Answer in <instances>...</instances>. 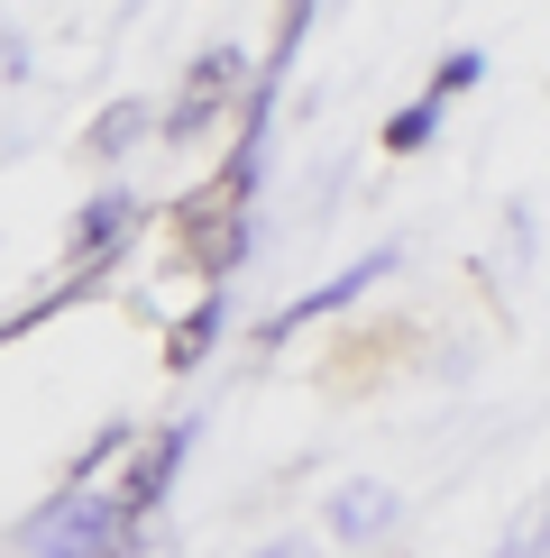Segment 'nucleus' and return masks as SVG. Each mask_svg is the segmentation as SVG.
Segmentation results:
<instances>
[{"instance_id":"nucleus-1","label":"nucleus","mask_w":550,"mask_h":558,"mask_svg":"<svg viewBox=\"0 0 550 558\" xmlns=\"http://www.w3.org/2000/svg\"><path fill=\"white\" fill-rule=\"evenodd\" d=\"M19 541H37V558H138V522L110 495H56Z\"/></svg>"},{"instance_id":"nucleus-2","label":"nucleus","mask_w":550,"mask_h":558,"mask_svg":"<svg viewBox=\"0 0 550 558\" xmlns=\"http://www.w3.org/2000/svg\"><path fill=\"white\" fill-rule=\"evenodd\" d=\"M175 239L193 257V275H212V293H220V275L248 257V202H229L220 183H202V193L175 202Z\"/></svg>"},{"instance_id":"nucleus-3","label":"nucleus","mask_w":550,"mask_h":558,"mask_svg":"<svg viewBox=\"0 0 550 558\" xmlns=\"http://www.w3.org/2000/svg\"><path fill=\"white\" fill-rule=\"evenodd\" d=\"M239 83H248V56L239 46H202L193 64H183V92H175V110H166V137H212L220 129V110L239 101Z\"/></svg>"},{"instance_id":"nucleus-4","label":"nucleus","mask_w":550,"mask_h":558,"mask_svg":"<svg viewBox=\"0 0 550 558\" xmlns=\"http://www.w3.org/2000/svg\"><path fill=\"white\" fill-rule=\"evenodd\" d=\"M183 449H193V422H166L147 439V449H129V468H120V485H110V504L147 531V513L166 504V485H175V468H183Z\"/></svg>"},{"instance_id":"nucleus-5","label":"nucleus","mask_w":550,"mask_h":558,"mask_svg":"<svg viewBox=\"0 0 550 558\" xmlns=\"http://www.w3.org/2000/svg\"><path fill=\"white\" fill-rule=\"evenodd\" d=\"M376 275H395V247H376V257H358L349 275H331V284H321V293H303V302H294V312H275V320H266L258 339H266V348H275V339H294V330H303V320H321V312H339V302H358L367 284H376Z\"/></svg>"},{"instance_id":"nucleus-6","label":"nucleus","mask_w":550,"mask_h":558,"mask_svg":"<svg viewBox=\"0 0 550 558\" xmlns=\"http://www.w3.org/2000/svg\"><path fill=\"white\" fill-rule=\"evenodd\" d=\"M147 129H166V120H156L147 101H110L101 120L83 129V156H92V166H120V156H129V147H138V137H147Z\"/></svg>"},{"instance_id":"nucleus-7","label":"nucleus","mask_w":550,"mask_h":558,"mask_svg":"<svg viewBox=\"0 0 550 558\" xmlns=\"http://www.w3.org/2000/svg\"><path fill=\"white\" fill-rule=\"evenodd\" d=\"M212 339H220V293H202L193 312H183L175 330H166V366H175V376H193V366L212 357Z\"/></svg>"},{"instance_id":"nucleus-8","label":"nucleus","mask_w":550,"mask_h":558,"mask_svg":"<svg viewBox=\"0 0 550 558\" xmlns=\"http://www.w3.org/2000/svg\"><path fill=\"white\" fill-rule=\"evenodd\" d=\"M385 522H395V504H385L376 485H358V495H339V513H331V531H339V541H367V531H385Z\"/></svg>"},{"instance_id":"nucleus-9","label":"nucleus","mask_w":550,"mask_h":558,"mask_svg":"<svg viewBox=\"0 0 550 558\" xmlns=\"http://www.w3.org/2000/svg\"><path fill=\"white\" fill-rule=\"evenodd\" d=\"M431 129H441V101L395 110V120H385V156H422V147H431Z\"/></svg>"},{"instance_id":"nucleus-10","label":"nucleus","mask_w":550,"mask_h":558,"mask_svg":"<svg viewBox=\"0 0 550 558\" xmlns=\"http://www.w3.org/2000/svg\"><path fill=\"white\" fill-rule=\"evenodd\" d=\"M477 74H487V56H477V46H458V56L441 64V74H431V92H422V101H450V92H468Z\"/></svg>"},{"instance_id":"nucleus-11","label":"nucleus","mask_w":550,"mask_h":558,"mask_svg":"<svg viewBox=\"0 0 550 558\" xmlns=\"http://www.w3.org/2000/svg\"><path fill=\"white\" fill-rule=\"evenodd\" d=\"M258 558H312V549H303V541H266Z\"/></svg>"}]
</instances>
